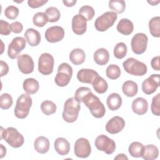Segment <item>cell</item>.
<instances>
[{
  "instance_id": "f5cc1de1",
  "label": "cell",
  "mask_w": 160,
  "mask_h": 160,
  "mask_svg": "<svg viewBox=\"0 0 160 160\" xmlns=\"http://www.w3.org/2000/svg\"><path fill=\"white\" fill-rule=\"evenodd\" d=\"M159 1H148V2L151 6H156L158 3H159Z\"/></svg>"
},
{
  "instance_id": "b9f144b4",
  "label": "cell",
  "mask_w": 160,
  "mask_h": 160,
  "mask_svg": "<svg viewBox=\"0 0 160 160\" xmlns=\"http://www.w3.org/2000/svg\"><path fill=\"white\" fill-rule=\"evenodd\" d=\"M19 9L17 7L12 5L8 6L4 11L5 16L8 19H11V20H14L16 19L19 15Z\"/></svg>"
},
{
  "instance_id": "44dd1931",
  "label": "cell",
  "mask_w": 160,
  "mask_h": 160,
  "mask_svg": "<svg viewBox=\"0 0 160 160\" xmlns=\"http://www.w3.org/2000/svg\"><path fill=\"white\" fill-rule=\"evenodd\" d=\"M24 37L28 43L31 46H36L39 45L41 39L39 32L33 28L28 29L24 33Z\"/></svg>"
},
{
  "instance_id": "7402d4cb",
  "label": "cell",
  "mask_w": 160,
  "mask_h": 160,
  "mask_svg": "<svg viewBox=\"0 0 160 160\" xmlns=\"http://www.w3.org/2000/svg\"><path fill=\"white\" fill-rule=\"evenodd\" d=\"M116 29L121 34L128 36L133 32L134 25L132 22L129 19L127 18H122L119 21Z\"/></svg>"
},
{
  "instance_id": "9a60e30c",
  "label": "cell",
  "mask_w": 160,
  "mask_h": 160,
  "mask_svg": "<svg viewBox=\"0 0 160 160\" xmlns=\"http://www.w3.org/2000/svg\"><path fill=\"white\" fill-rule=\"evenodd\" d=\"M64 37V29L59 26H54L48 28L45 31V38L47 41L54 43L61 41Z\"/></svg>"
},
{
  "instance_id": "d6986e66",
  "label": "cell",
  "mask_w": 160,
  "mask_h": 160,
  "mask_svg": "<svg viewBox=\"0 0 160 160\" xmlns=\"http://www.w3.org/2000/svg\"><path fill=\"white\" fill-rule=\"evenodd\" d=\"M132 111L138 115H143L148 110V103L146 99L139 97L135 99L132 102Z\"/></svg>"
},
{
  "instance_id": "f35d334b",
  "label": "cell",
  "mask_w": 160,
  "mask_h": 160,
  "mask_svg": "<svg viewBox=\"0 0 160 160\" xmlns=\"http://www.w3.org/2000/svg\"><path fill=\"white\" fill-rule=\"evenodd\" d=\"M79 14L85 18L86 21H91L94 16L95 11L92 7L85 5L82 6L79 10Z\"/></svg>"
},
{
  "instance_id": "1f68e13d",
  "label": "cell",
  "mask_w": 160,
  "mask_h": 160,
  "mask_svg": "<svg viewBox=\"0 0 160 160\" xmlns=\"http://www.w3.org/2000/svg\"><path fill=\"white\" fill-rule=\"evenodd\" d=\"M144 145L138 141L132 142L128 148V151L130 155L134 158H140L144 149Z\"/></svg>"
},
{
  "instance_id": "4dcf8cb0",
  "label": "cell",
  "mask_w": 160,
  "mask_h": 160,
  "mask_svg": "<svg viewBox=\"0 0 160 160\" xmlns=\"http://www.w3.org/2000/svg\"><path fill=\"white\" fill-rule=\"evenodd\" d=\"M149 29L151 34L155 38L160 37V17L155 16L149 21Z\"/></svg>"
},
{
  "instance_id": "ab89813d",
  "label": "cell",
  "mask_w": 160,
  "mask_h": 160,
  "mask_svg": "<svg viewBox=\"0 0 160 160\" xmlns=\"http://www.w3.org/2000/svg\"><path fill=\"white\" fill-rule=\"evenodd\" d=\"M13 103L12 96L8 93H3L0 97V107L2 109H9Z\"/></svg>"
},
{
  "instance_id": "c3c4849f",
  "label": "cell",
  "mask_w": 160,
  "mask_h": 160,
  "mask_svg": "<svg viewBox=\"0 0 160 160\" xmlns=\"http://www.w3.org/2000/svg\"><path fill=\"white\" fill-rule=\"evenodd\" d=\"M0 67H1V76L2 77L5 75H6L9 72V66L8 64L3 61H0Z\"/></svg>"
},
{
  "instance_id": "4316f807",
  "label": "cell",
  "mask_w": 160,
  "mask_h": 160,
  "mask_svg": "<svg viewBox=\"0 0 160 160\" xmlns=\"http://www.w3.org/2000/svg\"><path fill=\"white\" fill-rule=\"evenodd\" d=\"M86 59V54L84 51L80 48L72 49L69 54V60L74 65H79L82 64Z\"/></svg>"
},
{
  "instance_id": "d4e9b609",
  "label": "cell",
  "mask_w": 160,
  "mask_h": 160,
  "mask_svg": "<svg viewBox=\"0 0 160 160\" xmlns=\"http://www.w3.org/2000/svg\"><path fill=\"white\" fill-rule=\"evenodd\" d=\"M106 104L108 108L111 111H116L120 108L122 104L121 96L116 92L109 94L106 100Z\"/></svg>"
},
{
  "instance_id": "e575fe53",
  "label": "cell",
  "mask_w": 160,
  "mask_h": 160,
  "mask_svg": "<svg viewBox=\"0 0 160 160\" xmlns=\"http://www.w3.org/2000/svg\"><path fill=\"white\" fill-rule=\"evenodd\" d=\"M121 69L116 64L109 65L106 70V76L110 79H116L121 76Z\"/></svg>"
},
{
  "instance_id": "52a82bcc",
  "label": "cell",
  "mask_w": 160,
  "mask_h": 160,
  "mask_svg": "<svg viewBox=\"0 0 160 160\" xmlns=\"http://www.w3.org/2000/svg\"><path fill=\"white\" fill-rule=\"evenodd\" d=\"M72 75V67L66 62H62L58 66V73L54 79L55 83L60 87L66 86L69 83Z\"/></svg>"
},
{
  "instance_id": "db71d44e",
  "label": "cell",
  "mask_w": 160,
  "mask_h": 160,
  "mask_svg": "<svg viewBox=\"0 0 160 160\" xmlns=\"http://www.w3.org/2000/svg\"><path fill=\"white\" fill-rule=\"evenodd\" d=\"M1 44H2V50H1V54L3 52V51H4V49H3V47H4V44H3V42L2 41H1Z\"/></svg>"
},
{
  "instance_id": "681fc988",
  "label": "cell",
  "mask_w": 160,
  "mask_h": 160,
  "mask_svg": "<svg viewBox=\"0 0 160 160\" xmlns=\"http://www.w3.org/2000/svg\"><path fill=\"white\" fill-rule=\"evenodd\" d=\"M76 0H71V1H67V0H63L62 2L64 4V6L67 7H72L74 6L76 3Z\"/></svg>"
},
{
  "instance_id": "9c48e42d",
  "label": "cell",
  "mask_w": 160,
  "mask_h": 160,
  "mask_svg": "<svg viewBox=\"0 0 160 160\" xmlns=\"http://www.w3.org/2000/svg\"><path fill=\"white\" fill-rule=\"evenodd\" d=\"M96 148L107 154H112L116 149V143L114 141L104 134L98 136L94 142Z\"/></svg>"
},
{
  "instance_id": "816d5d0a",
  "label": "cell",
  "mask_w": 160,
  "mask_h": 160,
  "mask_svg": "<svg viewBox=\"0 0 160 160\" xmlns=\"http://www.w3.org/2000/svg\"><path fill=\"white\" fill-rule=\"evenodd\" d=\"M114 159H128V158L124 154H119L114 158Z\"/></svg>"
},
{
  "instance_id": "6da1fadb",
  "label": "cell",
  "mask_w": 160,
  "mask_h": 160,
  "mask_svg": "<svg viewBox=\"0 0 160 160\" xmlns=\"http://www.w3.org/2000/svg\"><path fill=\"white\" fill-rule=\"evenodd\" d=\"M89 108L91 114L96 118H102L106 113V109L99 98L91 91H89L81 100Z\"/></svg>"
},
{
  "instance_id": "5b68a950",
  "label": "cell",
  "mask_w": 160,
  "mask_h": 160,
  "mask_svg": "<svg viewBox=\"0 0 160 160\" xmlns=\"http://www.w3.org/2000/svg\"><path fill=\"white\" fill-rule=\"evenodd\" d=\"M122 66L126 72L136 76H144L148 71L146 65L134 58H128L123 62Z\"/></svg>"
},
{
  "instance_id": "3957f363",
  "label": "cell",
  "mask_w": 160,
  "mask_h": 160,
  "mask_svg": "<svg viewBox=\"0 0 160 160\" xmlns=\"http://www.w3.org/2000/svg\"><path fill=\"white\" fill-rule=\"evenodd\" d=\"M81 109L80 102L74 98H68L64 103L62 112L63 119L69 123L75 122L79 115Z\"/></svg>"
},
{
  "instance_id": "2e32d148",
  "label": "cell",
  "mask_w": 160,
  "mask_h": 160,
  "mask_svg": "<svg viewBox=\"0 0 160 160\" xmlns=\"http://www.w3.org/2000/svg\"><path fill=\"white\" fill-rule=\"evenodd\" d=\"M125 124V121L122 118L116 116L107 122L105 128L108 133L115 134L121 132L124 129Z\"/></svg>"
},
{
  "instance_id": "ffe728a7",
  "label": "cell",
  "mask_w": 160,
  "mask_h": 160,
  "mask_svg": "<svg viewBox=\"0 0 160 160\" xmlns=\"http://www.w3.org/2000/svg\"><path fill=\"white\" fill-rule=\"evenodd\" d=\"M54 147L56 151L61 156L67 155L70 151V144L64 138H57L54 141Z\"/></svg>"
},
{
  "instance_id": "836d02e7",
  "label": "cell",
  "mask_w": 160,
  "mask_h": 160,
  "mask_svg": "<svg viewBox=\"0 0 160 160\" xmlns=\"http://www.w3.org/2000/svg\"><path fill=\"white\" fill-rule=\"evenodd\" d=\"M44 13L48 19V22H55L58 21L61 17V13L59 9L53 6L46 9Z\"/></svg>"
},
{
  "instance_id": "8fae6325",
  "label": "cell",
  "mask_w": 160,
  "mask_h": 160,
  "mask_svg": "<svg viewBox=\"0 0 160 160\" xmlns=\"http://www.w3.org/2000/svg\"><path fill=\"white\" fill-rule=\"evenodd\" d=\"M26 41L24 38L18 36L13 38L8 46V56L12 59L18 58L20 52L26 48Z\"/></svg>"
},
{
  "instance_id": "60d3db41",
  "label": "cell",
  "mask_w": 160,
  "mask_h": 160,
  "mask_svg": "<svg viewBox=\"0 0 160 160\" xmlns=\"http://www.w3.org/2000/svg\"><path fill=\"white\" fill-rule=\"evenodd\" d=\"M151 110L154 115L159 116L160 115V93L154 96L152 99Z\"/></svg>"
},
{
  "instance_id": "83f0119b",
  "label": "cell",
  "mask_w": 160,
  "mask_h": 160,
  "mask_svg": "<svg viewBox=\"0 0 160 160\" xmlns=\"http://www.w3.org/2000/svg\"><path fill=\"white\" fill-rule=\"evenodd\" d=\"M159 149L157 146L153 144H148L144 146L142 153V158L145 160H153L158 158Z\"/></svg>"
},
{
  "instance_id": "7dc6e473",
  "label": "cell",
  "mask_w": 160,
  "mask_h": 160,
  "mask_svg": "<svg viewBox=\"0 0 160 160\" xmlns=\"http://www.w3.org/2000/svg\"><path fill=\"white\" fill-rule=\"evenodd\" d=\"M159 60H160V58L159 56H157L154 57L151 61V66L152 67V68L155 70V71H159L160 70V64H159Z\"/></svg>"
},
{
  "instance_id": "7c38bea8",
  "label": "cell",
  "mask_w": 160,
  "mask_h": 160,
  "mask_svg": "<svg viewBox=\"0 0 160 160\" xmlns=\"http://www.w3.org/2000/svg\"><path fill=\"white\" fill-rule=\"evenodd\" d=\"M74 152L78 158H86L89 157L91 152V147L89 141L84 138L78 139L74 144Z\"/></svg>"
},
{
  "instance_id": "7a4b0ae2",
  "label": "cell",
  "mask_w": 160,
  "mask_h": 160,
  "mask_svg": "<svg viewBox=\"0 0 160 160\" xmlns=\"http://www.w3.org/2000/svg\"><path fill=\"white\" fill-rule=\"evenodd\" d=\"M2 139L14 148L21 147L24 142L23 136L13 127H9L6 129L1 127V139Z\"/></svg>"
},
{
  "instance_id": "7bdbcfd3",
  "label": "cell",
  "mask_w": 160,
  "mask_h": 160,
  "mask_svg": "<svg viewBox=\"0 0 160 160\" xmlns=\"http://www.w3.org/2000/svg\"><path fill=\"white\" fill-rule=\"evenodd\" d=\"M11 24L1 19L0 20V34L3 36H8L11 34Z\"/></svg>"
},
{
  "instance_id": "277c9868",
  "label": "cell",
  "mask_w": 160,
  "mask_h": 160,
  "mask_svg": "<svg viewBox=\"0 0 160 160\" xmlns=\"http://www.w3.org/2000/svg\"><path fill=\"white\" fill-rule=\"evenodd\" d=\"M32 104L31 97L28 94H22L18 98L14 108V115L18 119L26 118Z\"/></svg>"
},
{
  "instance_id": "484cf974",
  "label": "cell",
  "mask_w": 160,
  "mask_h": 160,
  "mask_svg": "<svg viewBox=\"0 0 160 160\" xmlns=\"http://www.w3.org/2000/svg\"><path fill=\"white\" fill-rule=\"evenodd\" d=\"M22 87L26 94H33L38 91L39 89V84L36 79L28 78L24 81Z\"/></svg>"
},
{
  "instance_id": "30bf717a",
  "label": "cell",
  "mask_w": 160,
  "mask_h": 160,
  "mask_svg": "<svg viewBox=\"0 0 160 160\" xmlns=\"http://www.w3.org/2000/svg\"><path fill=\"white\" fill-rule=\"evenodd\" d=\"M148 38L142 32L136 34L132 38L131 42V49L132 52L136 54H141L144 53L148 46Z\"/></svg>"
},
{
  "instance_id": "5bb4252c",
  "label": "cell",
  "mask_w": 160,
  "mask_h": 160,
  "mask_svg": "<svg viewBox=\"0 0 160 160\" xmlns=\"http://www.w3.org/2000/svg\"><path fill=\"white\" fill-rule=\"evenodd\" d=\"M160 75L152 74L142 82V90L147 95L154 93L159 86Z\"/></svg>"
},
{
  "instance_id": "d590c367",
  "label": "cell",
  "mask_w": 160,
  "mask_h": 160,
  "mask_svg": "<svg viewBox=\"0 0 160 160\" xmlns=\"http://www.w3.org/2000/svg\"><path fill=\"white\" fill-rule=\"evenodd\" d=\"M109 8L116 12L121 14L126 9V2L122 0H112L109 1Z\"/></svg>"
},
{
  "instance_id": "f1b7e54d",
  "label": "cell",
  "mask_w": 160,
  "mask_h": 160,
  "mask_svg": "<svg viewBox=\"0 0 160 160\" xmlns=\"http://www.w3.org/2000/svg\"><path fill=\"white\" fill-rule=\"evenodd\" d=\"M123 93L128 97H134L138 91V86L136 82L131 80L125 81L122 86Z\"/></svg>"
},
{
  "instance_id": "cb8c5ba5",
  "label": "cell",
  "mask_w": 160,
  "mask_h": 160,
  "mask_svg": "<svg viewBox=\"0 0 160 160\" xmlns=\"http://www.w3.org/2000/svg\"><path fill=\"white\" fill-rule=\"evenodd\" d=\"M49 141L44 136L38 137L34 142V148L35 150L40 154H45L49 149Z\"/></svg>"
},
{
  "instance_id": "d6a6232c",
  "label": "cell",
  "mask_w": 160,
  "mask_h": 160,
  "mask_svg": "<svg viewBox=\"0 0 160 160\" xmlns=\"http://www.w3.org/2000/svg\"><path fill=\"white\" fill-rule=\"evenodd\" d=\"M41 109L42 112L46 116L51 115L56 112L57 107L54 102L51 101H44L41 104Z\"/></svg>"
},
{
  "instance_id": "4fadbf2b",
  "label": "cell",
  "mask_w": 160,
  "mask_h": 160,
  "mask_svg": "<svg viewBox=\"0 0 160 160\" xmlns=\"http://www.w3.org/2000/svg\"><path fill=\"white\" fill-rule=\"evenodd\" d=\"M18 66L19 71L25 74L33 72L34 63L32 58L27 54H20L17 58Z\"/></svg>"
},
{
  "instance_id": "f6af8a7d",
  "label": "cell",
  "mask_w": 160,
  "mask_h": 160,
  "mask_svg": "<svg viewBox=\"0 0 160 160\" xmlns=\"http://www.w3.org/2000/svg\"><path fill=\"white\" fill-rule=\"evenodd\" d=\"M48 2V1L45 0H28V4L30 8L35 9L42 6Z\"/></svg>"
},
{
  "instance_id": "e0dca14e",
  "label": "cell",
  "mask_w": 160,
  "mask_h": 160,
  "mask_svg": "<svg viewBox=\"0 0 160 160\" xmlns=\"http://www.w3.org/2000/svg\"><path fill=\"white\" fill-rule=\"evenodd\" d=\"M72 30L77 35H82L87 29V21L82 15L78 14L72 19Z\"/></svg>"
},
{
  "instance_id": "ba28073f",
  "label": "cell",
  "mask_w": 160,
  "mask_h": 160,
  "mask_svg": "<svg viewBox=\"0 0 160 160\" xmlns=\"http://www.w3.org/2000/svg\"><path fill=\"white\" fill-rule=\"evenodd\" d=\"M54 59L52 56L48 52L42 53L38 59V71L43 75H49L53 71Z\"/></svg>"
},
{
  "instance_id": "f907efd6",
  "label": "cell",
  "mask_w": 160,
  "mask_h": 160,
  "mask_svg": "<svg viewBox=\"0 0 160 160\" xmlns=\"http://www.w3.org/2000/svg\"><path fill=\"white\" fill-rule=\"evenodd\" d=\"M0 158H2L4 156H6V148L2 145V144H0Z\"/></svg>"
},
{
  "instance_id": "8992f818",
  "label": "cell",
  "mask_w": 160,
  "mask_h": 160,
  "mask_svg": "<svg viewBox=\"0 0 160 160\" xmlns=\"http://www.w3.org/2000/svg\"><path fill=\"white\" fill-rule=\"evenodd\" d=\"M117 18L118 15L115 12H105L96 19L94 22V27L98 31H106L113 26Z\"/></svg>"
},
{
  "instance_id": "74e56055",
  "label": "cell",
  "mask_w": 160,
  "mask_h": 160,
  "mask_svg": "<svg viewBox=\"0 0 160 160\" xmlns=\"http://www.w3.org/2000/svg\"><path fill=\"white\" fill-rule=\"evenodd\" d=\"M32 22L35 26L41 28L48 23V19L44 12H38L33 16Z\"/></svg>"
},
{
  "instance_id": "8d00e7d4",
  "label": "cell",
  "mask_w": 160,
  "mask_h": 160,
  "mask_svg": "<svg viewBox=\"0 0 160 160\" xmlns=\"http://www.w3.org/2000/svg\"><path fill=\"white\" fill-rule=\"evenodd\" d=\"M128 51V48L125 43L121 42H118L114 48V56L116 58L121 59L124 58Z\"/></svg>"
},
{
  "instance_id": "f546056e",
  "label": "cell",
  "mask_w": 160,
  "mask_h": 160,
  "mask_svg": "<svg viewBox=\"0 0 160 160\" xmlns=\"http://www.w3.org/2000/svg\"><path fill=\"white\" fill-rule=\"evenodd\" d=\"M92 87L96 92L99 94H103L106 92L108 88L107 81L102 77L97 76L92 82Z\"/></svg>"
},
{
  "instance_id": "603a6c76",
  "label": "cell",
  "mask_w": 160,
  "mask_h": 160,
  "mask_svg": "<svg viewBox=\"0 0 160 160\" xmlns=\"http://www.w3.org/2000/svg\"><path fill=\"white\" fill-rule=\"evenodd\" d=\"M93 58L97 64L100 66L106 65L109 60V53L106 49L101 48L94 52Z\"/></svg>"
},
{
  "instance_id": "ac0fdd59",
  "label": "cell",
  "mask_w": 160,
  "mask_h": 160,
  "mask_svg": "<svg viewBox=\"0 0 160 160\" xmlns=\"http://www.w3.org/2000/svg\"><path fill=\"white\" fill-rule=\"evenodd\" d=\"M99 74L91 69H81L77 73V79L83 83L92 84Z\"/></svg>"
},
{
  "instance_id": "bcb514c9",
  "label": "cell",
  "mask_w": 160,
  "mask_h": 160,
  "mask_svg": "<svg viewBox=\"0 0 160 160\" xmlns=\"http://www.w3.org/2000/svg\"><path fill=\"white\" fill-rule=\"evenodd\" d=\"M11 31L16 34H19L21 32L23 29V26L21 22L19 21H15L11 24Z\"/></svg>"
},
{
  "instance_id": "ee69618b",
  "label": "cell",
  "mask_w": 160,
  "mask_h": 160,
  "mask_svg": "<svg viewBox=\"0 0 160 160\" xmlns=\"http://www.w3.org/2000/svg\"><path fill=\"white\" fill-rule=\"evenodd\" d=\"M90 91L91 89L88 87H80L76 91L74 94V98L78 101L81 102V99Z\"/></svg>"
}]
</instances>
